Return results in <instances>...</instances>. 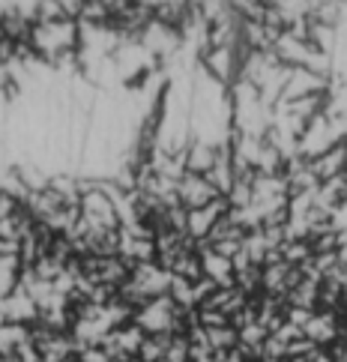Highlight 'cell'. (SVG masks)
<instances>
[{
	"label": "cell",
	"instance_id": "6da1fadb",
	"mask_svg": "<svg viewBox=\"0 0 347 362\" xmlns=\"http://www.w3.org/2000/svg\"><path fill=\"white\" fill-rule=\"evenodd\" d=\"M218 198H225V195H218V189L210 183L207 177H201V174H183L177 180V201L183 210H198V206H207Z\"/></svg>",
	"mask_w": 347,
	"mask_h": 362
}]
</instances>
